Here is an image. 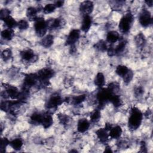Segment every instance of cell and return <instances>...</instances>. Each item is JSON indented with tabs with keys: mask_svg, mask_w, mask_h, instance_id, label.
Listing matches in <instances>:
<instances>
[{
	"mask_svg": "<svg viewBox=\"0 0 153 153\" xmlns=\"http://www.w3.org/2000/svg\"><path fill=\"white\" fill-rule=\"evenodd\" d=\"M143 118V114L137 107L131 108L128 118V127L130 130H136L141 126Z\"/></svg>",
	"mask_w": 153,
	"mask_h": 153,
	"instance_id": "obj_1",
	"label": "cell"
},
{
	"mask_svg": "<svg viewBox=\"0 0 153 153\" xmlns=\"http://www.w3.org/2000/svg\"><path fill=\"white\" fill-rule=\"evenodd\" d=\"M43 113L35 111L33 112L29 117V121L33 125H41L42 118Z\"/></svg>",
	"mask_w": 153,
	"mask_h": 153,
	"instance_id": "obj_25",
	"label": "cell"
},
{
	"mask_svg": "<svg viewBox=\"0 0 153 153\" xmlns=\"http://www.w3.org/2000/svg\"><path fill=\"white\" fill-rule=\"evenodd\" d=\"M48 30H57L62 28L64 25V21L60 17L51 18L47 20Z\"/></svg>",
	"mask_w": 153,
	"mask_h": 153,
	"instance_id": "obj_11",
	"label": "cell"
},
{
	"mask_svg": "<svg viewBox=\"0 0 153 153\" xmlns=\"http://www.w3.org/2000/svg\"><path fill=\"white\" fill-rule=\"evenodd\" d=\"M93 23V19L90 15H84L82 16L81 25V30L84 33H87L90 29Z\"/></svg>",
	"mask_w": 153,
	"mask_h": 153,
	"instance_id": "obj_16",
	"label": "cell"
},
{
	"mask_svg": "<svg viewBox=\"0 0 153 153\" xmlns=\"http://www.w3.org/2000/svg\"><path fill=\"white\" fill-rule=\"evenodd\" d=\"M24 145L23 139L20 137H16L10 140V146L15 151H20Z\"/></svg>",
	"mask_w": 153,
	"mask_h": 153,
	"instance_id": "obj_26",
	"label": "cell"
},
{
	"mask_svg": "<svg viewBox=\"0 0 153 153\" xmlns=\"http://www.w3.org/2000/svg\"><path fill=\"white\" fill-rule=\"evenodd\" d=\"M134 20V16L133 14L128 11L125 13L120 19L118 23V29L120 32L123 34L128 33L133 26Z\"/></svg>",
	"mask_w": 153,
	"mask_h": 153,
	"instance_id": "obj_2",
	"label": "cell"
},
{
	"mask_svg": "<svg viewBox=\"0 0 153 153\" xmlns=\"http://www.w3.org/2000/svg\"><path fill=\"white\" fill-rule=\"evenodd\" d=\"M95 134L97 139L99 140V141L100 143H104V144H107L110 138L109 136L108 131H107L104 127L100 128L96 130L95 131Z\"/></svg>",
	"mask_w": 153,
	"mask_h": 153,
	"instance_id": "obj_15",
	"label": "cell"
},
{
	"mask_svg": "<svg viewBox=\"0 0 153 153\" xmlns=\"http://www.w3.org/2000/svg\"><path fill=\"white\" fill-rule=\"evenodd\" d=\"M56 8H57L54 3H49L46 4L44 7H43L42 11L44 14H48L53 13Z\"/></svg>",
	"mask_w": 153,
	"mask_h": 153,
	"instance_id": "obj_36",
	"label": "cell"
},
{
	"mask_svg": "<svg viewBox=\"0 0 153 153\" xmlns=\"http://www.w3.org/2000/svg\"><path fill=\"white\" fill-rule=\"evenodd\" d=\"M134 94L136 97L140 98L141 97L145 92L144 88L142 85H137L134 88Z\"/></svg>",
	"mask_w": 153,
	"mask_h": 153,
	"instance_id": "obj_41",
	"label": "cell"
},
{
	"mask_svg": "<svg viewBox=\"0 0 153 153\" xmlns=\"http://www.w3.org/2000/svg\"><path fill=\"white\" fill-rule=\"evenodd\" d=\"M20 56L23 61L27 63H34L38 60V56L31 48H26L21 51Z\"/></svg>",
	"mask_w": 153,
	"mask_h": 153,
	"instance_id": "obj_9",
	"label": "cell"
},
{
	"mask_svg": "<svg viewBox=\"0 0 153 153\" xmlns=\"http://www.w3.org/2000/svg\"><path fill=\"white\" fill-rule=\"evenodd\" d=\"M54 42V36L52 34H48L45 35L41 40V45L45 48H48L51 47Z\"/></svg>",
	"mask_w": 153,
	"mask_h": 153,
	"instance_id": "obj_23",
	"label": "cell"
},
{
	"mask_svg": "<svg viewBox=\"0 0 153 153\" xmlns=\"http://www.w3.org/2000/svg\"><path fill=\"white\" fill-rule=\"evenodd\" d=\"M17 27L20 30H25L29 28V24L27 20L21 19L17 22Z\"/></svg>",
	"mask_w": 153,
	"mask_h": 153,
	"instance_id": "obj_38",
	"label": "cell"
},
{
	"mask_svg": "<svg viewBox=\"0 0 153 153\" xmlns=\"http://www.w3.org/2000/svg\"><path fill=\"white\" fill-rule=\"evenodd\" d=\"M20 90L14 85L5 84L4 94L6 97H10L12 100H17Z\"/></svg>",
	"mask_w": 153,
	"mask_h": 153,
	"instance_id": "obj_12",
	"label": "cell"
},
{
	"mask_svg": "<svg viewBox=\"0 0 153 153\" xmlns=\"http://www.w3.org/2000/svg\"><path fill=\"white\" fill-rule=\"evenodd\" d=\"M151 114H152V112H151V110H149V109H148L145 112V114H143V116H145V117H149L150 115H151Z\"/></svg>",
	"mask_w": 153,
	"mask_h": 153,
	"instance_id": "obj_48",
	"label": "cell"
},
{
	"mask_svg": "<svg viewBox=\"0 0 153 153\" xmlns=\"http://www.w3.org/2000/svg\"><path fill=\"white\" fill-rule=\"evenodd\" d=\"M39 85L41 87L45 88L48 87L50 84V80L55 75L54 71L48 67L43 68L39 69L37 72H36Z\"/></svg>",
	"mask_w": 153,
	"mask_h": 153,
	"instance_id": "obj_4",
	"label": "cell"
},
{
	"mask_svg": "<svg viewBox=\"0 0 153 153\" xmlns=\"http://www.w3.org/2000/svg\"><path fill=\"white\" fill-rule=\"evenodd\" d=\"M101 118V112L98 108L93 109L90 114V121L91 123H97Z\"/></svg>",
	"mask_w": 153,
	"mask_h": 153,
	"instance_id": "obj_27",
	"label": "cell"
},
{
	"mask_svg": "<svg viewBox=\"0 0 153 153\" xmlns=\"http://www.w3.org/2000/svg\"><path fill=\"white\" fill-rule=\"evenodd\" d=\"M94 3L91 1H84L79 5V11L84 15H90L94 10Z\"/></svg>",
	"mask_w": 153,
	"mask_h": 153,
	"instance_id": "obj_13",
	"label": "cell"
},
{
	"mask_svg": "<svg viewBox=\"0 0 153 153\" xmlns=\"http://www.w3.org/2000/svg\"><path fill=\"white\" fill-rule=\"evenodd\" d=\"M91 126L90 121L85 118H81L78 120L76 124L77 131L79 133H84L88 130Z\"/></svg>",
	"mask_w": 153,
	"mask_h": 153,
	"instance_id": "obj_14",
	"label": "cell"
},
{
	"mask_svg": "<svg viewBox=\"0 0 153 153\" xmlns=\"http://www.w3.org/2000/svg\"><path fill=\"white\" fill-rule=\"evenodd\" d=\"M112 94L107 88H99L96 94V102L97 108L100 110L103 109L105 106L110 101Z\"/></svg>",
	"mask_w": 153,
	"mask_h": 153,
	"instance_id": "obj_3",
	"label": "cell"
},
{
	"mask_svg": "<svg viewBox=\"0 0 153 153\" xmlns=\"http://www.w3.org/2000/svg\"><path fill=\"white\" fill-rule=\"evenodd\" d=\"M87 95L85 94H78L74 96H72V97H65V102H71L74 105H79L81 103H82L86 99Z\"/></svg>",
	"mask_w": 153,
	"mask_h": 153,
	"instance_id": "obj_17",
	"label": "cell"
},
{
	"mask_svg": "<svg viewBox=\"0 0 153 153\" xmlns=\"http://www.w3.org/2000/svg\"><path fill=\"white\" fill-rule=\"evenodd\" d=\"M109 136L113 139H119L123 133V129L119 125L112 126L111 128L108 131Z\"/></svg>",
	"mask_w": 153,
	"mask_h": 153,
	"instance_id": "obj_20",
	"label": "cell"
},
{
	"mask_svg": "<svg viewBox=\"0 0 153 153\" xmlns=\"http://www.w3.org/2000/svg\"><path fill=\"white\" fill-rule=\"evenodd\" d=\"M64 3H65V2L63 1L59 0V1H56L54 4L56 5V8H60L63 5Z\"/></svg>",
	"mask_w": 153,
	"mask_h": 153,
	"instance_id": "obj_45",
	"label": "cell"
},
{
	"mask_svg": "<svg viewBox=\"0 0 153 153\" xmlns=\"http://www.w3.org/2000/svg\"><path fill=\"white\" fill-rule=\"evenodd\" d=\"M3 22L5 25L7 26V28L14 29L17 26V22L15 20L14 17L11 16H9L3 20Z\"/></svg>",
	"mask_w": 153,
	"mask_h": 153,
	"instance_id": "obj_33",
	"label": "cell"
},
{
	"mask_svg": "<svg viewBox=\"0 0 153 153\" xmlns=\"http://www.w3.org/2000/svg\"><path fill=\"white\" fill-rule=\"evenodd\" d=\"M145 2L146 3V4L149 7H151L152 6V4H153V1H152V0L146 1H145Z\"/></svg>",
	"mask_w": 153,
	"mask_h": 153,
	"instance_id": "obj_49",
	"label": "cell"
},
{
	"mask_svg": "<svg viewBox=\"0 0 153 153\" xmlns=\"http://www.w3.org/2000/svg\"><path fill=\"white\" fill-rule=\"evenodd\" d=\"M12 56H13L12 50L9 48H7L3 50L1 53V57L4 61L9 60L12 57Z\"/></svg>",
	"mask_w": 153,
	"mask_h": 153,
	"instance_id": "obj_37",
	"label": "cell"
},
{
	"mask_svg": "<svg viewBox=\"0 0 153 153\" xmlns=\"http://www.w3.org/2000/svg\"><path fill=\"white\" fill-rule=\"evenodd\" d=\"M138 21L141 26L148 27L152 23V17L151 12L146 8H143L140 12L138 17Z\"/></svg>",
	"mask_w": 153,
	"mask_h": 153,
	"instance_id": "obj_7",
	"label": "cell"
},
{
	"mask_svg": "<svg viewBox=\"0 0 153 153\" xmlns=\"http://www.w3.org/2000/svg\"><path fill=\"white\" fill-rule=\"evenodd\" d=\"M76 51V46L75 45H73L70 46V50H69V52L71 54H74L75 53Z\"/></svg>",
	"mask_w": 153,
	"mask_h": 153,
	"instance_id": "obj_47",
	"label": "cell"
},
{
	"mask_svg": "<svg viewBox=\"0 0 153 153\" xmlns=\"http://www.w3.org/2000/svg\"><path fill=\"white\" fill-rule=\"evenodd\" d=\"M33 22V29L36 35L41 38L46 35L48 30L47 20L42 17H38Z\"/></svg>",
	"mask_w": 153,
	"mask_h": 153,
	"instance_id": "obj_6",
	"label": "cell"
},
{
	"mask_svg": "<svg viewBox=\"0 0 153 153\" xmlns=\"http://www.w3.org/2000/svg\"><path fill=\"white\" fill-rule=\"evenodd\" d=\"M81 36V30L78 29H73L68 33L65 45L71 46L75 45V43L79 40Z\"/></svg>",
	"mask_w": 153,
	"mask_h": 153,
	"instance_id": "obj_10",
	"label": "cell"
},
{
	"mask_svg": "<svg viewBox=\"0 0 153 153\" xmlns=\"http://www.w3.org/2000/svg\"><path fill=\"white\" fill-rule=\"evenodd\" d=\"M127 39L121 37L120 39L118 41V44L116 46H115V51L116 56H120L121 54H123L127 47Z\"/></svg>",
	"mask_w": 153,
	"mask_h": 153,
	"instance_id": "obj_22",
	"label": "cell"
},
{
	"mask_svg": "<svg viewBox=\"0 0 153 153\" xmlns=\"http://www.w3.org/2000/svg\"><path fill=\"white\" fill-rule=\"evenodd\" d=\"M38 10L36 7H29L27 8L26 11V16L28 20L35 22L38 17Z\"/></svg>",
	"mask_w": 153,
	"mask_h": 153,
	"instance_id": "obj_21",
	"label": "cell"
},
{
	"mask_svg": "<svg viewBox=\"0 0 153 153\" xmlns=\"http://www.w3.org/2000/svg\"><path fill=\"white\" fill-rule=\"evenodd\" d=\"M130 68H128L126 65H118L115 68V74L121 78H123L124 75L128 72Z\"/></svg>",
	"mask_w": 153,
	"mask_h": 153,
	"instance_id": "obj_32",
	"label": "cell"
},
{
	"mask_svg": "<svg viewBox=\"0 0 153 153\" xmlns=\"http://www.w3.org/2000/svg\"><path fill=\"white\" fill-rule=\"evenodd\" d=\"M64 102L65 99L62 97L61 94L58 93H56L49 97L45 103V107L49 112H50L51 110L56 109Z\"/></svg>",
	"mask_w": 153,
	"mask_h": 153,
	"instance_id": "obj_5",
	"label": "cell"
},
{
	"mask_svg": "<svg viewBox=\"0 0 153 153\" xmlns=\"http://www.w3.org/2000/svg\"><path fill=\"white\" fill-rule=\"evenodd\" d=\"M39 83L38 78L36 73H29L25 74L23 81L22 88L30 90L32 87Z\"/></svg>",
	"mask_w": 153,
	"mask_h": 153,
	"instance_id": "obj_8",
	"label": "cell"
},
{
	"mask_svg": "<svg viewBox=\"0 0 153 153\" xmlns=\"http://www.w3.org/2000/svg\"><path fill=\"white\" fill-rule=\"evenodd\" d=\"M53 124V118L51 112L47 111L43 113L41 125L45 129L49 128Z\"/></svg>",
	"mask_w": 153,
	"mask_h": 153,
	"instance_id": "obj_18",
	"label": "cell"
},
{
	"mask_svg": "<svg viewBox=\"0 0 153 153\" xmlns=\"http://www.w3.org/2000/svg\"><path fill=\"white\" fill-rule=\"evenodd\" d=\"M147 145L145 140H142L140 142V151L141 152H147Z\"/></svg>",
	"mask_w": 153,
	"mask_h": 153,
	"instance_id": "obj_44",
	"label": "cell"
},
{
	"mask_svg": "<svg viewBox=\"0 0 153 153\" xmlns=\"http://www.w3.org/2000/svg\"><path fill=\"white\" fill-rule=\"evenodd\" d=\"M106 53H107V55L109 57H114V56H116L115 51V47L113 45H109L106 50Z\"/></svg>",
	"mask_w": 153,
	"mask_h": 153,
	"instance_id": "obj_43",
	"label": "cell"
},
{
	"mask_svg": "<svg viewBox=\"0 0 153 153\" xmlns=\"http://www.w3.org/2000/svg\"><path fill=\"white\" fill-rule=\"evenodd\" d=\"M57 117L59 123L61 124L62 125L66 126L69 124L70 118L68 115L63 113H59L57 115Z\"/></svg>",
	"mask_w": 153,
	"mask_h": 153,
	"instance_id": "obj_34",
	"label": "cell"
},
{
	"mask_svg": "<svg viewBox=\"0 0 153 153\" xmlns=\"http://www.w3.org/2000/svg\"><path fill=\"white\" fill-rule=\"evenodd\" d=\"M121 36L118 32L116 30H109L107 32L106 35V41L109 45H114L117 42L119 41Z\"/></svg>",
	"mask_w": 153,
	"mask_h": 153,
	"instance_id": "obj_19",
	"label": "cell"
},
{
	"mask_svg": "<svg viewBox=\"0 0 153 153\" xmlns=\"http://www.w3.org/2000/svg\"><path fill=\"white\" fill-rule=\"evenodd\" d=\"M10 14H11V11L10 9L7 8H1L0 11V19L2 20H3L4 19L7 17L8 16H11Z\"/></svg>",
	"mask_w": 153,
	"mask_h": 153,
	"instance_id": "obj_42",
	"label": "cell"
},
{
	"mask_svg": "<svg viewBox=\"0 0 153 153\" xmlns=\"http://www.w3.org/2000/svg\"><path fill=\"white\" fill-rule=\"evenodd\" d=\"M133 76H134V72L132 70L130 69L128 72L124 75V76L122 79L123 80V82L126 84H128L132 81Z\"/></svg>",
	"mask_w": 153,
	"mask_h": 153,
	"instance_id": "obj_40",
	"label": "cell"
},
{
	"mask_svg": "<svg viewBox=\"0 0 153 153\" xmlns=\"http://www.w3.org/2000/svg\"><path fill=\"white\" fill-rule=\"evenodd\" d=\"M10 140L6 137H1L0 143V151L1 152H4L6 151L7 147L10 145Z\"/></svg>",
	"mask_w": 153,
	"mask_h": 153,
	"instance_id": "obj_39",
	"label": "cell"
},
{
	"mask_svg": "<svg viewBox=\"0 0 153 153\" xmlns=\"http://www.w3.org/2000/svg\"><path fill=\"white\" fill-rule=\"evenodd\" d=\"M112 94H118V92L120 90V84L115 81L111 82L108 84L106 87Z\"/></svg>",
	"mask_w": 153,
	"mask_h": 153,
	"instance_id": "obj_35",
	"label": "cell"
},
{
	"mask_svg": "<svg viewBox=\"0 0 153 153\" xmlns=\"http://www.w3.org/2000/svg\"><path fill=\"white\" fill-rule=\"evenodd\" d=\"M109 102L115 108H119L123 105V100L121 98L120 96L118 94H113L111 99Z\"/></svg>",
	"mask_w": 153,
	"mask_h": 153,
	"instance_id": "obj_30",
	"label": "cell"
},
{
	"mask_svg": "<svg viewBox=\"0 0 153 153\" xmlns=\"http://www.w3.org/2000/svg\"><path fill=\"white\" fill-rule=\"evenodd\" d=\"M108 46L109 45L105 40L100 39L94 45V48L98 51L105 52L106 51Z\"/></svg>",
	"mask_w": 153,
	"mask_h": 153,
	"instance_id": "obj_31",
	"label": "cell"
},
{
	"mask_svg": "<svg viewBox=\"0 0 153 153\" xmlns=\"http://www.w3.org/2000/svg\"><path fill=\"white\" fill-rule=\"evenodd\" d=\"M105 76L103 73L102 72H99L96 74L94 78V84L96 86L99 88H102L104 87L105 84Z\"/></svg>",
	"mask_w": 153,
	"mask_h": 153,
	"instance_id": "obj_24",
	"label": "cell"
},
{
	"mask_svg": "<svg viewBox=\"0 0 153 153\" xmlns=\"http://www.w3.org/2000/svg\"><path fill=\"white\" fill-rule=\"evenodd\" d=\"M69 152H78V151L77 150V149H71V151H69Z\"/></svg>",
	"mask_w": 153,
	"mask_h": 153,
	"instance_id": "obj_50",
	"label": "cell"
},
{
	"mask_svg": "<svg viewBox=\"0 0 153 153\" xmlns=\"http://www.w3.org/2000/svg\"><path fill=\"white\" fill-rule=\"evenodd\" d=\"M134 42L137 47L142 48L144 47L146 44V38L142 32L137 33L134 38Z\"/></svg>",
	"mask_w": 153,
	"mask_h": 153,
	"instance_id": "obj_28",
	"label": "cell"
},
{
	"mask_svg": "<svg viewBox=\"0 0 153 153\" xmlns=\"http://www.w3.org/2000/svg\"><path fill=\"white\" fill-rule=\"evenodd\" d=\"M1 35L2 39L5 41H11L14 36V31L13 29L6 28L1 31Z\"/></svg>",
	"mask_w": 153,
	"mask_h": 153,
	"instance_id": "obj_29",
	"label": "cell"
},
{
	"mask_svg": "<svg viewBox=\"0 0 153 153\" xmlns=\"http://www.w3.org/2000/svg\"><path fill=\"white\" fill-rule=\"evenodd\" d=\"M104 152H112L113 150L109 145H106V146L105 147V149H104Z\"/></svg>",
	"mask_w": 153,
	"mask_h": 153,
	"instance_id": "obj_46",
	"label": "cell"
}]
</instances>
